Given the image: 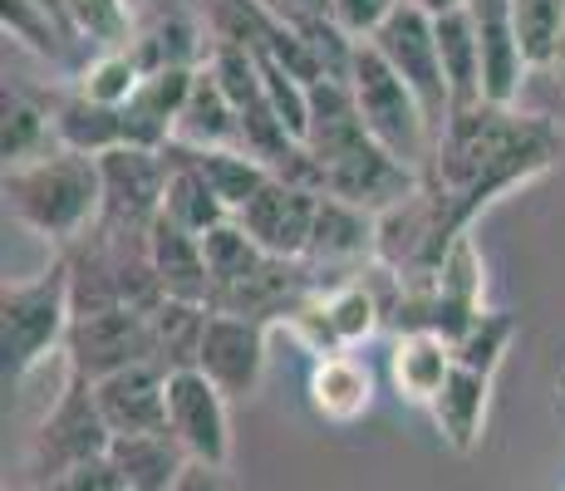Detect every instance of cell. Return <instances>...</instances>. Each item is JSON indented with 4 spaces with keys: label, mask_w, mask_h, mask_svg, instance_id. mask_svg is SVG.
Listing matches in <instances>:
<instances>
[{
    "label": "cell",
    "mask_w": 565,
    "mask_h": 491,
    "mask_svg": "<svg viewBox=\"0 0 565 491\" xmlns=\"http://www.w3.org/2000/svg\"><path fill=\"white\" fill-rule=\"evenodd\" d=\"M561 162V128L521 108L477 104L448 118L438 134L423 188L443 202L448 222L472 236V222L507 192L546 178Z\"/></svg>",
    "instance_id": "obj_1"
},
{
    "label": "cell",
    "mask_w": 565,
    "mask_h": 491,
    "mask_svg": "<svg viewBox=\"0 0 565 491\" xmlns=\"http://www.w3.org/2000/svg\"><path fill=\"white\" fill-rule=\"evenodd\" d=\"M6 212L15 216L25 232L45 236L50 246L70 250L99 226L104 212V182H99V158L84 152H50V158L30 162V168H6Z\"/></svg>",
    "instance_id": "obj_2"
},
{
    "label": "cell",
    "mask_w": 565,
    "mask_h": 491,
    "mask_svg": "<svg viewBox=\"0 0 565 491\" xmlns=\"http://www.w3.org/2000/svg\"><path fill=\"white\" fill-rule=\"evenodd\" d=\"M74 324L70 260L54 256L35 280H6L0 286V354H6V384H25L50 354H64Z\"/></svg>",
    "instance_id": "obj_3"
},
{
    "label": "cell",
    "mask_w": 565,
    "mask_h": 491,
    "mask_svg": "<svg viewBox=\"0 0 565 491\" xmlns=\"http://www.w3.org/2000/svg\"><path fill=\"white\" fill-rule=\"evenodd\" d=\"M344 84H350L354 108H360L369 138H374L379 148H388L404 168H413L423 178L433 162V148H438V134H433L428 114H423V104L413 98V89L384 64V54L374 45H360Z\"/></svg>",
    "instance_id": "obj_4"
},
{
    "label": "cell",
    "mask_w": 565,
    "mask_h": 491,
    "mask_svg": "<svg viewBox=\"0 0 565 491\" xmlns=\"http://www.w3.org/2000/svg\"><path fill=\"white\" fill-rule=\"evenodd\" d=\"M108 447H114V433H108V423L99 413L94 384L64 369V384L54 393L50 413L40 418V428L30 433V447H25L30 487H45L54 477L74 472V467L99 462V457H108Z\"/></svg>",
    "instance_id": "obj_5"
},
{
    "label": "cell",
    "mask_w": 565,
    "mask_h": 491,
    "mask_svg": "<svg viewBox=\"0 0 565 491\" xmlns=\"http://www.w3.org/2000/svg\"><path fill=\"white\" fill-rule=\"evenodd\" d=\"M212 74L222 79L226 98H232L236 118H242V138H246V152L260 158L270 172H290L300 162V148L290 138V128L280 124L276 104H270L266 84H260V70H256V54L252 50H236V45H216L212 50Z\"/></svg>",
    "instance_id": "obj_6"
},
{
    "label": "cell",
    "mask_w": 565,
    "mask_h": 491,
    "mask_svg": "<svg viewBox=\"0 0 565 491\" xmlns=\"http://www.w3.org/2000/svg\"><path fill=\"white\" fill-rule=\"evenodd\" d=\"M134 364H153V324L134 305H114V310L74 314L70 340H64V369L89 384L124 374Z\"/></svg>",
    "instance_id": "obj_7"
},
{
    "label": "cell",
    "mask_w": 565,
    "mask_h": 491,
    "mask_svg": "<svg viewBox=\"0 0 565 491\" xmlns=\"http://www.w3.org/2000/svg\"><path fill=\"white\" fill-rule=\"evenodd\" d=\"M369 45L384 54L388 70L413 89V98H418L423 114H428L433 134H443L452 118V94H448V79H443L438 25H433V15H423V10H413V6H398L394 20H388Z\"/></svg>",
    "instance_id": "obj_8"
},
{
    "label": "cell",
    "mask_w": 565,
    "mask_h": 491,
    "mask_svg": "<svg viewBox=\"0 0 565 491\" xmlns=\"http://www.w3.org/2000/svg\"><path fill=\"white\" fill-rule=\"evenodd\" d=\"M104 212L94 232H153L168 196V158L153 148H114L99 158Z\"/></svg>",
    "instance_id": "obj_9"
},
{
    "label": "cell",
    "mask_w": 565,
    "mask_h": 491,
    "mask_svg": "<svg viewBox=\"0 0 565 491\" xmlns=\"http://www.w3.org/2000/svg\"><path fill=\"white\" fill-rule=\"evenodd\" d=\"M226 393L198 369L168 374V433L198 467H232V418H226Z\"/></svg>",
    "instance_id": "obj_10"
},
{
    "label": "cell",
    "mask_w": 565,
    "mask_h": 491,
    "mask_svg": "<svg viewBox=\"0 0 565 491\" xmlns=\"http://www.w3.org/2000/svg\"><path fill=\"white\" fill-rule=\"evenodd\" d=\"M315 212H320V192L306 182L270 178L242 212L232 216L270 260H306L315 236Z\"/></svg>",
    "instance_id": "obj_11"
},
{
    "label": "cell",
    "mask_w": 565,
    "mask_h": 491,
    "mask_svg": "<svg viewBox=\"0 0 565 491\" xmlns=\"http://www.w3.org/2000/svg\"><path fill=\"white\" fill-rule=\"evenodd\" d=\"M266 344H270V324L212 310L206 334H202L198 374L212 378L226 398H252L260 388V378H266Z\"/></svg>",
    "instance_id": "obj_12"
},
{
    "label": "cell",
    "mask_w": 565,
    "mask_h": 491,
    "mask_svg": "<svg viewBox=\"0 0 565 491\" xmlns=\"http://www.w3.org/2000/svg\"><path fill=\"white\" fill-rule=\"evenodd\" d=\"M467 15L477 30V50H482V98L497 108H516L531 64L512 25V0H467Z\"/></svg>",
    "instance_id": "obj_13"
},
{
    "label": "cell",
    "mask_w": 565,
    "mask_h": 491,
    "mask_svg": "<svg viewBox=\"0 0 565 491\" xmlns=\"http://www.w3.org/2000/svg\"><path fill=\"white\" fill-rule=\"evenodd\" d=\"M99 413L114 438H134V433H168V369L134 364L124 374L94 384Z\"/></svg>",
    "instance_id": "obj_14"
},
{
    "label": "cell",
    "mask_w": 565,
    "mask_h": 491,
    "mask_svg": "<svg viewBox=\"0 0 565 491\" xmlns=\"http://www.w3.org/2000/svg\"><path fill=\"white\" fill-rule=\"evenodd\" d=\"M374 236H379L374 212L340 202V196H320L306 266L315 270V276L330 270V266H374Z\"/></svg>",
    "instance_id": "obj_15"
},
{
    "label": "cell",
    "mask_w": 565,
    "mask_h": 491,
    "mask_svg": "<svg viewBox=\"0 0 565 491\" xmlns=\"http://www.w3.org/2000/svg\"><path fill=\"white\" fill-rule=\"evenodd\" d=\"M198 84V70H153L143 74L138 94L128 98V148H153L162 152L178 134V118L188 108V94Z\"/></svg>",
    "instance_id": "obj_16"
},
{
    "label": "cell",
    "mask_w": 565,
    "mask_h": 491,
    "mask_svg": "<svg viewBox=\"0 0 565 491\" xmlns=\"http://www.w3.org/2000/svg\"><path fill=\"white\" fill-rule=\"evenodd\" d=\"M54 124V138L60 148L70 152H84V158H104L114 148H128V118L124 108H104L94 98H84L79 89H54L50 98H40Z\"/></svg>",
    "instance_id": "obj_17"
},
{
    "label": "cell",
    "mask_w": 565,
    "mask_h": 491,
    "mask_svg": "<svg viewBox=\"0 0 565 491\" xmlns=\"http://www.w3.org/2000/svg\"><path fill=\"white\" fill-rule=\"evenodd\" d=\"M452 369H458V354L443 334L428 330H408L394 340V354H388V378H394V393L413 408H433L443 388H448Z\"/></svg>",
    "instance_id": "obj_18"
},
{
    "label": "cell",
    "mask_w": 565,
    "mask_h": 491,
    "mask_svg": "<svg viewBox=\"0 0 565 491\" xmlns=\"http://www.w3.org/2000/svg\"><path fill=\"white\" fill-rule=\"evenodd\" d=\"M306 398H310L315 418L334 423V428H350V423H360L364 413L374 408V374H369V364L354 354L315 359Z\"/></svg>",
    "instance_id": "obj_19"
},
{
    "label": "cell",
    "mask_w": 565,
    "mask_h": 491,
    "mask_svg": "<svg viewBox=\"0 0 565 491\" xmlns=\"http://www.w3.org/2000/svg\"><path fill=\"white\" fill-rule=\"evenodd\" d=\"M178 148H192V152H222V148H242L246 152V138H242V118H236L232 98H226L222 79L212 74V64L198 70V84L188 94V108L178 118V134H172Z\"/></svg>",
    "instance_id": "obj_20"
},
{
    "label": "cell",
    "mask_w": 565,
    "mask_h": 491,
    "mask_svg": "<svg viewBox=\"0 0 565 491\" xmlns=\"http://www.w3.org/2000/svg\"><path fill=\"white\" fill-rule=\"evenodd\" d=\"M148 250H153L158 286L168 300H188V305H206L212 310V276H206L202 236L182 232L168 216H158L153 232H148Z\"/></svg>",
    "instance_id": "obj_21"
},
{
    "label": "cell",
    "mask_w": 565,
    "mask_h": 491,
    "mask_svg": "<svg viewBox=\"0 0 565 491\" xmlns=\"http://www.w3.org/2000/svg\"><path fill=\"white\" fill-rule=\"evenodd\" d=\"M108 462H114L124 491H178L192 457L182 452L172 433H134V438H114Z\"/></svg>",
    "instance_id": "obj_22"
},
{
    "label": "cell",
    "mask_w": 565,
    "mask_h": 491,
    "mask_svg": "<svg viewBox=\"0 0 565 491\" xmlns=\"http://www.w3.org/2000/svg\"><path fill=\"white\" fill-rule=\"evenodd\" d=\"M487 403H492V378L472 374V369H452L448 388H443L428 408L443 447H452L458 457L477 452V442H482V433H487Z\"/></svg>",
    "instance_id": "obj_23"
},
{
    "label": "cell",
    "mask_w": 565,
    "mask_h": 491,
    "mask_svg": "<svg viewBox=\"0 0 565 491\" xmlns=\"http://www.w3.org/2000/svg\"><path fill=\"white\" fill-rule=\"evenodd\" d=\"M162 152H172V158H182L188 168H198L202 178H206V188L216 192V202L226 206V212H242L252 196L266 188L276 172L266 168L260 158H252V152H242V148H222V152H192V148H178V143H168Z\"/></svg>",
    "instance_id": "obj_24"
},
{
    "label": "cell",
    "mask_w": 565,
    "mask_h": 491,
    "mask_svg": "<svg viewBox=\"0 0 565 491\" xmlns=\"http://www.w3.org/2000/svg\"><path fill=\"white\" fill-rule=\"evenodd\" d=\"M433 25H438V54H443V79H448V94H452V114L487 104L482 98V50H477L472 15L452 10V15H438Z\"/></svg>",
    "instance_id": "obj_25"
},
{
    "label": "cell",
    "mask_w": 565,
    "mask_h": 491,
    "mask_svg": "<svg viewBox=\"0 0 565 491\" xmlns=\"http://www.w3.org/2000/svg\"><path fill=\"white\" fill-rule=\"evenodd\" d=\"M0 152H6V168H30V162L60 152L45 104L30 94H15L10 84H6V98H0Z\"/></svg>",
    "instance_id": "obj_26"
},
{
    "label": "cell",
    "mask_w": 565,
    "mask_h": 491,
    "mask_svg": "<svg viewBox=\"0 0 565 491\" xmlns=\"http://www.w3.org/2000/svg\"><path fill=\"white\" fill-rule=\"evenodd\" d=\"M212 310L206 305H188V300H162L148 324H153V364L168 369V374H182V369H198L202 354V334Z\"/></svg>",
    "instance_id": "obj_27"
},
{
    "label": "cell",
    "mask_w": 565,
    "mask_h": 491,
    "mask_svg": "<svg viewBox=\"0 0 565 491\" xmlns=\"http://www.w3.org/2000/svg\"><path fill=\"white\" fill-rule=\"evenodd\" d=\"M162 158H168V196H162V216H168L172 226H182V232H192V236H206V232H216V226L232 222V212L216 202V192L206 188V178L198 168H188V162L172 158V152H162Z\"/></svg>",
    "instance_id": "obj_28"
},
{
    "label": "cell",
    "mask_w": 565,
    "mask_h": 491,
    "mask_svg": "<svg viewBox=\"0 0 565 491\" xmlns=\"http://www.w3.org/2000/svg\"><path fill=\"white\" fill-rule=\"evenodd\" d=\"M202 250H206V276H212V305L222 300V295H232L236 286H246V280H252L256 270L270 260L266 250H260L236 222L206 232L202 236Z\"/></svg>",
    "instance_id": "obj_29"
},
{
    "label": "cell",
    "mask_w": 565,
    "mask_h": 491,
    "mask_svg": "<svg viewBox=\"0 0 565 491\" xmlns=\"http://www.w3.org/2000/svg\"><path fill=\"white\" fill-rule=\"evenodd\" d=\"M0 25H6L10 40H20L30 54H40V60H50V64H70V54L79 50L74 35L40 0H0ZM70 74H74V64H70Z\"/></svg>",
    "instance_id": "obj_30"
},
{
    "label": "cell",
    "mask_w": 565,
    "mask_h": 491,
    "mask_svg": "<svg viewBox=\"0 0 565 491\" xmlns=\"http://www.w3.org/2000/svg\"><path fill=\"white\" fill-rule=\"evenodd\" d=\"M70 84L104 108H128V98H134L138 84H143V64H138L128 50H99V54H89V60H79V70L70 74Z\"/></svg>",
    "instance_id": "obj_31"
},
{
    "label": "cell",
    "mask_w": 565,
    "mask_h": 491,
    "mask_svg": "<svg viewBox=\"0 0 565 491\" xmlns=\"http://www.w3.org/2000/svg\"><path fill=\"white\" fill-rule=\"evenodd\" d=\"M70 35L89 54L99 50H128L134 40V6L128 0H64Z\"/></svg>",
    "instance_id": "obj_32"
},
{
    "label": "cell",
    "mask_w": 565,
    "mask_h": 491,
    "mask_svg": "<svg viewBox=\"0 0 565 491\" xmlns=\"http://www.w3.org/2000/svg\"><path fill=\"white\" fill-rule=\"evenodd\" d=\"M512 25L531 70H546L565 40V0H512Z\"/></svg>",
    "instance_id": "obj_33"
},
{
    "label": "cell",
    "mask_w": 565,
    "mask_h": 491,
    "mask_svg": "<svg viewBox=\"0 0 565 491\" xmlns=\"http://www.w3.org/2000/svg\"><path fill=\"white\" fill-rule=\"evenodd\" d=\"M512 340H516L512 314L507 310H482L472 320V330L452 344V354H458V369H472V374H482V378H497V369H502Z\"/></svg>",
    "instance_id": "obj_34"
},
{
    "label": "cell",
    "mask_w": 565,
    "mask_h": 491,
    "mask_svg": "<svg viewBox=\"0 0 565 491\" xmlns=\"http://www.w3.org/2000/svg\"><path fill=\"white\" fill-rule=\"evenodd\" d=\"M398 6H404V0H334V25H340L354 45H369V40L394 20Z\"/></svg>",
    "instance_id": "obj_35"
},
{
    "label": "cell",
    "mask_w": 565,
    "mask_h": 491,
    "mask_svg": "<svg viewBox=\"0 0 565 491\" xmlns=\"http://www.w3.org/2000/svg\"><path fill=\"white\" fill-rule=\"evenodd\" d=\"M266 10L296 35H315V30L334 25V0H266Z\"/></svg>",
    "instance_id": "obj_36"
},
{
    "label": "cell",
    "mask_w": 565,
    "mask_h": 491,
    "mask_svg": "<svg viewBox=\"0 0 565 491\" xmlns=\"http://www.w3.org/2000/svg\"><path fill=\"white\" fill-rule=\"evenodd\" d=\"M30 491H124V482H118L114 462L99 457V462H84V467H74V472L54 477L45 487H30Z\"/></svg>",
    "instance_id": "obj_37"
},
{
    "label": "cell",
    "mask_w": 565,
    "mask_h": 491,
    "mask_svg": "<svg viewBox=\"0 0 565 491\" xmlns=\"http://www.w3.org/2000/svg\"><path fill=\"white\" fill-rule=\"evenodd\" d=\"M178 491H232L226 487V472H216V467H188V477L178 482Z\"/></svg>",
    "instance_id": "obj_38"
},
{
    "label": "cell",
    "mask_w": 565,
    "mask_h": 491,
    "mask_svg": "<svg viewBox=\"0 0 565 491\" xmlns=\"http://www.w3.org/2000/svg\"><path fill=\"white\" fill-rule=\"evenodd\" d=\"M404 6H413V10H423V15H452V10H467V0H404Z\"/></svg>",
    "instance_id": "obj_39"
},
{
    "label": "cell",
    "mask_w": 565,
    "mask_h": 491,
    "mask_svg": "<svg viewBox=\"0 0 565 491\" xmlns=\"http://www.w3.org/2000/svg\"><path fill=\"white\" fill-rule=\"evenodd\" d=\"M546 74H551V84H556V94L565 98V40H561L556 60H551V64H546Z\"/></svg>",
    "instance_id": "obj_40"
}]
</instances>
